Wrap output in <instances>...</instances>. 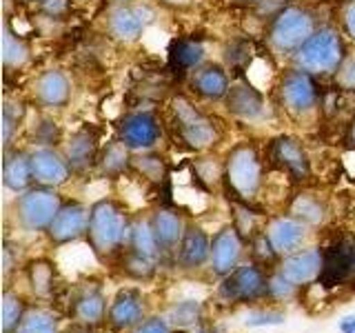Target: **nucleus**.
Instances as JSON below:
<instances>
[{"label": "nucleus", "instance_id": "23", "mask_svg": "<svg viewBox=\"0 0 355 333\" xmlns=\"http://www.w3.org/2000/svg\"><path fill=\"white\" fill-rule=\"evenodd\" d=\"M96 158V140L92 133L80 131L69 140V147H67V162H69L71 169L83 171Z\"/></svg>", "mask_w": 355, "mask_h": 333}, {"label": "nucleus", "instance_id": "33", "mask_svg": "<svg viewBox=\"0 0 355 333\" xmlns=\"http://www.w3.org/2000/svg\"><path fill=\"white\" fill-rule=\"evenodd\" d=\"M293 214L302 220V222H311V225H315L322 218H324V209L322 205H318L315 200L311 198H297L295 205H293Z\"/></svg>", "mask_w": 355, "mask_h": 333}, {"label": "nucleus", "instance_id": "10", "mask_svg": "<svg viewBox=\"0 0 355 333\" xmlns=\"http://www.w3.org/2000/svg\"><path fill=\"white\" fill-rule=\"evenodd\" d=\"M242 253V240L236 227L222 229L214 244H211V266L218 275H229L238 269V260Z\"/></svg>", "mask_w": 355, "mask_h": 333}, {"label": "nucleus", "instance_id": "28", "mask_svg": "<svg viewBox=\"0 0 355 333\" xmlns=\"http://www.w3.org/2000/svg\"><path fill=\"white\" fill-rule=\"evenodd\" d=\"M131 244H133V249H136V253L144 255V258H149V260H153L160 251V244L153 236L151 225H144V222H140V225L131 229Z\"/></svg>", "mask_w": 355, "mask_h": 333}, {"label": "nucleus", "instance_id": "24", "mask_svg": "<svg viewBox=\"0 0 355 333\" xmlns=\"http://www.w3.org/2000/svg\"><path fill=\"white\" fill-rule=\"evenodd\" d=\"M193 87L200 96L211 98V100L229 94L227 76L222 74V69H218V67H205L202 71H198L193 78Z\"/></svg>", "mask_w": 355, "mask_h": 333}, {"label": "nucleus", "instance_id": "26", "mask_svg": "<svg viewBox=\"0 0 355 333\" xmlns=\"http://www.w3.org/2000/svg\"><path fill=\"white\" fill-rule=\"evenodd\" d=\"M76 316L80 318L87 325H94L100 318L105 316V298L98 289H87L80 296L76 298Z\"/></svg>", "mask_w": 355, "mask_h": 333}, {"label": "nucleus", "instance_id": "29", "mask_svg": "<svg viewBox=\"0 0 355 333\" xmlns=\"http://www.w3.org/2000/svg\"><path fill=\"white\" fill-rule=\"evenodd\" d=\"M127 144L125 142H114L109 144L105 155H103V171L107 176H118L125 171V166L129 164V155H127Z\"/></svg>", "mask_w": 355, "mask_h": 333}, {"label": "nucleus", "instance_id": "34", "mask_svg": "<svg viewBox=\"0 0 355 333\" xmlns=\"http://www.w3.org/2000/svg\"><path fill=\"white\" fill-rule=\"evenodd\" d=\"M3 58L7 67H18L25 62L27 58V49L22 47V42H18V38L11 36L9 31H5V40H3Z\"/></svg>", "mask_w": 355, "mask_h": 333}, {"label": "nucleus", "instance_id": "37", "mask_svg": "<svg viewBox=\"0 0 355 333\" xmlns=\"http://www.w3.org/2000/svg\"><path fill=\"white\" fill-rule=\"evenodd\" d=\"M127 273L133 278H149L153 273V264L149 258H144V255L133 253L127 258Z\"/></svg>", "mask_w": 355, "mask_h": 333}, {"label": "nucleus", "instance_id": "31", "mask_svg": "<svg viewBox=\"0 0 355 333\" xmlns=\"http://www.w3.org/2000/svg\"><path fill=\"white\" fill-rule=\"evenodd\" d=\"M200 314H202L200 302H196V300H184V302H178L169 311V320L175 327H191L200 320Z\"/></svg>", "mask_w": 355, "mask_h": 333}, {"label": "nucleus", "instance_id": "5", "mask_svg": "<svg viewBox=\"0 0 355 333\" xmlns=\"http://www.w3.org/2000/svg\"><path fill=\"white\" fill-rule=\"evenodd\" d=\"M60 211V200L49 189H31L18 200V216L29 229H49Z\"/></svg>", "mask_w": 355, "mask_h": 333}, {"label": "nucleus", "instance_id": "18", "mask_svg": "<svg viewBox=\"0 0 355 333\" xmlns=\"http://www.w3.org/2000/svg\"><path fill=\"white\" fill-rule=\"evenodd\" d=\"M269 240L277 253H291L304 240V225L293 218H280L271 225Z\"/></svg>", "mask_w": 355, "mask_h": 333}, {"label": "nucleus", "instance_id": "41", "mask_svg": "<svg viewBox=\"0 0 355 333\" xmlns=\"http://www.w3.org/2000/svg\"><path fill=\"white\" fill-rule=\"evenodd\" d=\"M340 333H355V316H344L338 325Z\"/></svg>", "mask_w": 355, "mask_h": 333}, {"label": "nucleus", "instance_id": "12", "mask_svg": "<svg viewBox=\"0 0 355 333\" xmlns=\"http://www.w3.org/2000/svg\"><path fill=\"white\" fill-rule=\"evenodd\" d=\"M151 16L147 7H120L111 14L109 29L120 40H136L151 22Z\"/></svg>", "mask_w": 355, "mask_h": 333}, {"label": "nucleus", "instance_id": "15", "mask_svg": "<svg viewBox=\"0 0 355 333\" xmlns=\"http://www.w3.org/2000/svg\"><path fill=\"white\" fill-rule=\"evenodd\" d=\"M29 158H31V173L40 185L47 187L62 185L67 180V176H69V162L60 160V155H55L51 149H38Z\"/></svg>", "mask_w": 355, "mask_h": 333}, {"label": "nucleus", "instance_id": "7", "mask_svg": "<svg viewBox=\"0 0 355 333\" xmlns=\"http://www.w3.org/2000/svg\"><path fill=\"white\" fill-rule=\"evenodd\" d=\"M227 178L240 198H251L260 185V162L251 147H240L229 155Z\"/></svg>", "mask_w": 355, "mask_h": 333}, {"label": "nucleus", "instance_id": "43", "mask_svg": "<svg viewBox=\"0 0 355 333\" xmlns=\"http://www.w3.org/2000/svg\"><path fill=\"white\" fill-rule=\"evenodd\" d=\"M162 3H166V5H187L189 3V0H162Z\"/></svg>", "mask_w": 355, "mask_h": 333}, {"label": "nucleus", "instance_id": "3", "mask_svg": "<svg viewBox=\"0 0 355 333\" xmlns=\"http://www.w3.org/2000/svg\"><path fill=\"white\" fill-rule=\"evenodd\" d=\"M266 278L258 264H242L236 271L225 275L220 284V296L227 302H251L266 293Z\"/></svg>", "mask_w": 355, "mask_h": 333}, {"label": "nucleus", "instance_id": "11", "mask_svg": "<svg viewBox=\"0 0 355 333\" xmlns=\"http://www.w3.org/2000/svg\"><path fill=\"white\" fill-rule=\"evenodd\" d=\"M89 220H92V214L80 205L60 207L58 216L53 218L51 227H49V236L53 242H60V244L71 242L76 238H80L89 229Z\"/></svg>", "mask_w": 355, "mask_h": 333}, {"label": "nucleus", "instance_id": "17", "mask_svg": "<svg viewBox=\"0 0 355 333\" xmlns=\"http://www.w3.org/2000/svg\"><path fill=\"white\" fill-rule=\"evenodd\" d=\"M180 264L187 269H198L207 260H211V242L207 238V233L202 229H187L184 238L180 242Z\"/></svg>", "mask_w": 355, "mask_h": 333}, {"label": "nucleus", "instance_id": "9", "mask_svg": "<svg viewBox=\"0 0 355 333\" xmlns=\"http://www.w3.org/2000/svg\"><path fill=\"white\" fill-rule=\"evenodd\" d=\"M120 138L129 149H151L160 138V125L151 114H131L122 122Z\"/></svg>", "mask_w": 355, "mask_h": 333}, {"label": "nucleus", "instance_id": "6", "mask_svg": "<svg viewBox=\"0 0 355 333\" xmlns=\"http://www.w3.org/2000/svg\"><path fill=\"white\" fill-rule=\"evenodd\" d=\"M173 114H175V122L178 129H180L182 140L193 149H207L214 144L216 140V129L214 125L196 111V107H191L187 100L178 98L173 103Z\"/></svg>", "mask_w": 355, "mask_h": 333}, {"label": "nucleus", "instance_id": "44", "mask_svg": "<svg viewBox=\"0 0 355 333\" xmlns=\"http://www.w3.org/2000/svg\"><path fill=\"white\" fill-rule=\"evenodd\" d=\"M351 140H353V144H355V122H353V127H351Z\"/></svg>", "mask_w": 355, "mask_h": 333}, {"label": "nucleus", "instance_id": "16", "mask_svg": "<svg viewBox=\"0 0 355 333\" xmlns=\"http://www.w3.org/2000/svg\"><path fill=\"white\" fill-rule=\"evenodd\" d=\"M142 314H144V307H142L140 293L133 291V289H125V291L118 293V298L114 300V305L109 309V322L116 329H129L138 325L142 320Z\"/></svg>", "mask_w": 355, "mask_h": 333}, {"label": "nucleus", "instance_id": "32", "mask_svg": "<svg viewBox=\"0 0 355 333\" xmlns=\"http://www.w3.org/2000/svg\"><path fill=\"white\" fill-rule=\"evenodd\" d=\"M16 333H58V329H55V320L49 314H44V311H31V314L25 316Z\"/></svg>", "mask_w": 355, "mask_h": 333}, {"label": "nucleus", "instance_id": "13", "mask_svg": "<svg viewBox=\"0 0 355 333\" xmlns=\"http://www.w3.org/2000/svg\"><path fill=\"white\" fill-rule=\"evenodd\" d=\"M282 100L286 103V107L291 111H309L311 107L315 105L318 94H315V85L313 80L302 74V71H295V74H288L282 83Z\"/></svg>", "mask_w": 355, "mask_h": 333}, {"label": "nucleus", "instance_id": "35", "mask_svg": "<svg viewBox=\"0 0 355 333\" xmlns=\"http://www.w3.org/2000/svg\"><path fill=\"white\" fill-rule=\"evenodd\" d=\"M31 282H33V289H36L38 293H47L51 284H53V271L47 262H38L33 264L31 269Z\"/></svg>", "mask_w": 355, "mask_h": 333}, {"label": "nucleus", "instance_id": "40", "mask_svg": "<svg viewBox=\"0 0 355 333\" xmlns=\"http://www.w3.org/2000/svg\"><path fill=\"white\" fill-rule=\"evenodd\" d=\"M133 333H171V329H169V325H166L164 320L151 318L147 322H142V325L136 331H133Z\"/></svg>", "mask_w": 355, "mask_h": 333}, {"label": "nucleus", "instance_id": "4", "mask_svg": "<svg viewBox=\"0 0 355 333\" xmlns=\"http://www.w3.org/2000/svg\"><path fill=\"white\" fill-rule=\"evenodd\" d=\"M313 36V20L302 9H284L280 16L275 18L271 38L275 42V47H280L284 51L300 49L302 44Z\"/></svg>", "mask_w": 355, "mask_h": 333}, {"label": "nucleus", "instance_id": "42", "mask_svg": "<svg viewBox=\"0 0 355 333\" xmlns=\"http://www.w3.org/2000/svg\"><path fill=\"white\" fill-rule=\"evenodd\" d=\"M347 29L349 33L355 38V3H351L349 11H347Z\"/></svg>", "mask_w": 355, "mask_h": 333}, {"label": "nucleus", "instance_id": "1", "mask_svg": "<svg viewBox=\"0 0 355 333\" xmlns=\"http://www.w3.org/2000/svg\"><path fill=\"white\" fill-rule=\"evenodd\" d=\"M131 229L133 227L127 225L122 211L109 200H103L92 209L89 238H92V247L98 253H111L116 247H120Z\"/></svg>", "mask_w": 355, "mask_h": 333}, {"label": "nucleus", "instance_id": "20", "mask_svg": "<svg viewBox=\"0 0 355 333\" xmlns=\"http://www.w3.org/2000/svg\"><path fill=\"white\" fill-rule=\"evenodd\" d=\"M273 155L275 160L280 162L284 169H288L297 178H306L309 176V160L304 149L300 147L297 140L293 138H280L273 144Z\"/></svg>", "mask_w": 355, "mask_h": 333}, {"label": "nucleus", "instance_id": "8", "mask_svg": "<svg viewBox=\"0 0 355 333\" xmlns=\"http://www.w3.org/2000/svg\"><path fill=\"white\" fill-rule=\"evenodd\" d=\"M322 255H324L322 273H320L322 284H327V287L340 284L344 280H349L355 273V240L353 238H342Z\"/></svg>", "mask_w": 355, "mask_h": 333}, {"label": "nucleus", "instance_id": "2", "mask_svg": "<svg viewBox=\"0 0 355 333\" xmlns=\"http://www.w3.org/2000/svg\"><path fill=\"white\" fill-rule=\"evenodd\" d=\"M342 62V42L336 31L322 29L313 33L302 47L297 49V65L304 71L327 74L338 69Z\"/></svg>", "mask_w": 355, "mask_h": 333}, {"label": "nucleus", "instance_id": "14", "mask_svg": "<svg viewBox=\"0 0 355 333\" xmlns=\"http://www.w3.org/2000/svg\"><path fill=\"white\" fill-rule=\"evenodd\" d=\"M322 262H324V255L318 249H309L302 253H295L291 258H286L282 262V275L286 280H291L293 284H306L311 280H315L322 273Z\"/></svg>", "mask_w": 355, "mask_h": 333}, {"label": "nucleus", "instance_id": "30", "mask_svg": "<svg viewBox=\"0 0 355 333\" xmlns=\"http://www.w3.org/2000/svg\"><path fill=\"white\" fill-rule=\"evenodd\" d=\"M22 320H25V316H22L20 298L7 291L5 298H3V331L5 333L18 331V327L22 325Z\"/></svg>", "mask_w": 355, "mask_h": 333}, {"label": "nucleus", "instance_id": "27", "mask_svg": "<svg viewBox=\"0 0 355 333\" xmlns=\"http://www.w3.org/2000/svg\"><path fill=\"white\" fill-rule=\"evenodd\" d=\"M205 58V49L200 42L193 40H178L173 42L171 49V65L175 69H191V67L200 65Z\"/></svg>", "mask_w": 355, "mask_h": 333}, {"label": "nucleus", "instance_id": "25", "mask_svg": "<svg viewBox=\"0 0 355 333\" xmlns=\"http://www.w3.org/2000/svg\"><path fill=\"white\" fill-rule=\"evenodd\" d=\"M31 158L25 153H14L5 160V185L14 191H22L31 182Z\"/></svg>", "mask_w": 355, "mask_h": 333}, {"label": "nucleus", "instance_id": "39", "mask_svg": "<svg viewBox=\"0 0 355 333\" xmlns=\"http://www.w3.org/2000/svg\"><path fill=\"white\" fill-rule=\"evenodd\" d=\"M138 169L147 176V178H151V180H160V178L164 176V169H162V162H160V158H138Z\"/></svg>", "mask_w": 355, "mask_h": 333}, {"label": "nucleus", "instance_id": "38", "mask_svg": "<svg viewBox=\"0 0 355 333\" xmlns=\"http://www.w3.org/2000/svg\"><path fill=\"white\" fill-rule=\"evenodd\" d=\"M284 314H275V311H262V314H249L244 325L247 327H273V325H282Z\"/></svg>", "mask_w": 355, "mask_h": 333}, {"label": "nucleus", "instance_id": "21", "mask_svg": "<svg viewBox=\"0 0 355 333\" xmlns=\"http://www.w3.org/2000/svg\"><path fill=\"white\" fill-rule=\"evenodd\" d=\"M38 100L47 107H62L69 100V83L60 71H47L38 78Z\"/></svg>", "mask_w": 355, "mask_h": 333}, {"label": "nucleus", "instance_id": "19", "mask_svg": "<svg viewBox=\"0 0 355 333\" xmlns=\"http://www.w3.org/2000/svg\"><path fill=\"white\" fill-rule=\"evenodd\" d=\"M151 229H153V236L158 240L160 249L162 251H169L173 249L178 242H182L184 238V227H182V220L178 218L173 211H158L153 218H151Z\"/></svg>", "mask_w": 355, "mask_h": 333}, {"label": "nucleus", "instance_id": "36", "mask_svg": "<svg viewBox=\"0 0 355 333\" xmlns=\"http://www.w3.org/2000/svg\"><path fill=\"white\" fill-rule=\"evenodd\" d=\"M295 287L291 280H286V278L282 273H277L273 275L269 284H266V293H269L271 298H277V300H286V298H291L295 293Z\"/></svg>", "mask_w": 355, "mask_h": 333}, {"label": "nucleus", "instance_id": "22", "mask_svg": "<svg viewBox=\"0 0 355 333\" xmlns=\"http://www.w3.org/2000/svg\"><path fill=\"white\" fill-rule=\"evenodd\" d=\"M227 105H229V111H233V114H238L242 118H258L262 114V100L258 92L251 87H242V85L231 87L227 94Z\"/></svg>", "mask_w": 355, "mask_h": 333}]
</instances>
